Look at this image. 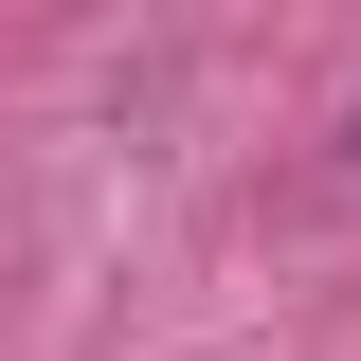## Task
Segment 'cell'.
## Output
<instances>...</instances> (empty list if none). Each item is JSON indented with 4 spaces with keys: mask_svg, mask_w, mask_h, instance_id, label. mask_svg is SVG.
Masks as SVG:
<instances>
[{
    "mask_svg": "<svg viewBox=\"0 0 361 361\" xmlns=\"http://www.w3.org/2000/svg\"><path fill=\"white\" fill-rule=\"evenodd\" d=\"M343 145H361V109H343Z\"/></svg>",
    "mask_w": 361,
    "mask_h": 361,
    "instance_id": "1",
    "label": "cell"
}]
</instances>
